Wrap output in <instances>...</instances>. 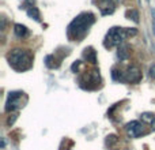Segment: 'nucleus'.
Here are the masks:
<instances>
[{"mask_svg":"<svg viewBox=\"0 0 155 150\" xmlns=\"http://www.w3.org/2000/svg\"><path fill=\"white\" fill-rule=\"evenodd\" d=\"M95 22V16L91 12H83L78 15L68 27V34L71 38H79L87 33L88 27Z\"/></svg>","mask_w":155,"mask_h":150,"instance_id":"f257e3e1","label":"nucleus"},{"mask_svg":"<svg viewBox=\"0 0 155 150\" xmlns=\"http://www.w3.org/2000/svg\"><path fill=\"white\" fill-rule=\"evenodd\" d=\"M125 33H124L123 27H112L109 29L106 37H105V46L110 48V46H120L123 41L125 40Z\"/></svg>","mask_w":155,"mask_h":150,"instance_id":"f03ea898","label":"nucleus"},{"mask_svg":"<svg viewBox=\"0 0 155 150\" xmlns=\"http://www.w3.org/2000/svg\"><path fill=\"white\" fill-rule=\"evenodd\" d=\"M27 55H29V52L25 51V49L15 48V49H12V51L8 53V62H10V64L14 68H16L19 66V63H21L22 60L27 56Z\"/></svg>","mask_w":155,"mask_h":150,"instance_id":"7ed1b4c3","label":"nucleus"},{"mask_svg":"<svg viewBox=\"0 0 155 150\" xmlns=\"http://www.w3.org/2000/svg\"><path fill=\"white\" fill-rule=\"evenodd\" d=\"M125 130H127V134H128L129 138H137L142 134H144V126L137 120H134V121H131V123H128L125 126Z\"/></svg>","mask_w":155,"mask_h":150,"instance_id":"20e7f679","label":"nucleus"},{"mask_svg":"<svg viewBox=\"0 0 155 150\" xmlns=\"http://www.w3.org/2000/svg\"><path fill=\"white\" fill-rule=\"evenodd\" d=\"M140 79H142V71L136 66H131L125 73V80L131 83H137L140 82Z\"/></svg>","mask_w":155,"mask_h":150,"instance_id":"39448f33","label":"nucleus"},{"mask_svg":"<svg viewBox=\"0 0 155 150\" xmlns=\"http://www.w3.org/2000/svg\"><path fill=\"white\" fill-rule=\"evenodd\" d=\"M22 93H19V91H12V93H10V96H8L7 98V104H5V112H10V111H12L14 108L16 107V104H18V100L21 98Z\"/></svg>","mask_w":155,"mask_h":150,"instance_id":"423d86ee","label":"nucleus"},{"mask_svg":"<svg viewBox=\"0 0 155 150\" xmlns=\"http://www.w3.org/2000/svg\"><path fill=\"white\" fill-rule=\"evenodd\" d=\"M14 33H15V36L16 37H19V38H23V37H26V36L29 34L27 27L23 26V25H21V23H16L15 26H14Z\"/></svg>","mask_w":155,"mask_h":150,"instance_id":"0eeeda50","label":"nucleus"},{"mask_svg":"<svg viewBox=\"0 0 155 150\" xmlns=\"http://www.w3.org/2000/svg\"><path fill=\"white\" fill-rule=\"evenodd\" d=\"M84 57L87 59V62L93 63V64L97 63V53L93 48H86L84 49Z\"/></svg>","mask_w":155,"mask_h":150,"instance_id":"6e6552de","label":"nucleus"},{"mask_svg":"<svg viewBox=\"0 0 155 150\" xmlns=\"http://www.w3.org/2000/svg\"><path fill=\"white\" fill-rule=\"evenodd\" d=\"M117 57H118L120 60H125L127 57H128V46H127L125 44H121V45L118 46Z\"/></svg>","mask_w":155,"mask_h":150,"instance_id":"1a4fd4ad","label":"nucleus"},{"mask_svg":"<svg viewBox=\"0 0 155 150\" xmlns=\"http://www.w3.org/2000/svg\"><path fill=\"white\" fill-rule=\"evenodd\" d=\"M125 15H127V18L131 19V21H134L135 23H137V22H139V18H140L139 11L135 10V8H131V10H128L125 12Z\"/></svg>","mask_w":155,"mask_h":150,"instance_id":"9d476101","label":"nucleus"},{"mask_svg":"<svg viewBox=\"0 0 155 150\" xmlns=\"http://www.w3.org/2000/svg\"><path fill=\"white\" fill-rule=\"evenodd\" d=\"M27 15H29L30 18H33L34 21H37V22H40V21H41L40 11H38V8H37V7H31V8H29V10H27Z\"/></svg>","mask_w":155,"mask_h":150,"instance_id":"9b49d317","label":"nucleus"},{"mask_svg":"<svg viewBox=\"0 0 155 150\" xmlns=\"http://www.w3.org/2000/svg\"><path fill=\"white\" fill-rule=\"evenodd\" d=\"M112 77H113V79L114 80H125V73L123 74V71L117 70V68H113Z\"/></svg>","mask_w":155,"mask_h":150,"instance_id":"f8f14e48","label":"nucleus"},{"mask_svg":"<svg viewBox=\"0 0 155 150\" xmlns=\"http://www.w3.org/2000/svg\"><path fill=\"white\" fill-rule=\"evenodd\" d=\"M142 120L147 124H151L155 120V115L151 112H144V113H142Z\"/></svg>","mask_w":155,"mask_h":150,"instance_id":"ddd939ff","label":"nucleus"},{"mask_svg":"<svg viewBox=\"0 0 155 150\" xmlns=\"http://www.w3.org/2000/svg\"><path fill=\"white\" fill-rule=\"evenodd\" d=\"M124 33H125V37H135V36L137 34V29L136 27H127V29H124Z\"/></svg>","mask_w":155,"mask_h":150,"instance_id":"4468645a","label":"nucleus"},{"mask_svg":"<svg viewBox=\"0 0 155 150\" xmlns=\"http://www.w3.org/2000/svg\"><path fill=\"white\" fill-rule=\"evenodd\" d=\"M16 119H18V113H11V115L7 118V126L11 127L14 123H15Z\"/></svg>","mask_w":155,"mask_h":150,"instance_id":"2eb2a0df","label":"nucleus"},{"mask_svg":"<svg viewBox=\"0 0 155 150\" xmlns=\"http://www.w3.org/2000/svg\"><path fill=\"white\" fill-rule=\"evenodd\" d=\"M117 142V137L116 135H107L106 137V145L107 146H112L113 143Z\"/></svg>","mask_w":155,"mask_h":150,"instance_id":"dca6fc26","label":"nucleus"},{"mask_svg":"<svg viewBox=\"0 0 155 150\" xmlns=\"http://www.w3.org/2000/svg\"><path fill=\"white\" fill-rule=\"evenodd\" d=\"M34 2L35 0H25V3H23V8H26V10H29V8H31V7H34Z\"/></svg>","mask_w":155,"mask_h":150,"instance_id":"f3484780","label":"nucleus"},{"mask_svg":"<svg viewBox=\"0 0 155 150\" xmlns=\"http://www.w3.org/2000/svg\"><path fill=\"white\" fill-rule=\"evenodd\" d=\"M148 73H150V77L155 80V63L150 66V68H148Z\"/></svg>","mask_w":155,"mask_h":150,"instance_id":"a211bd4d","label":"nucleus"},{"mask_svg":"<svg viewBox=\"0 0 155 150\" xmlns=\"http://www.w3.org/2000/svg\"><path fill=\"white\" fill-rule=\"evenodd\" d=\"M151 16H153V34L155 36V8H151Z\"/></svg>","mask_w":155,"mask_h":150,"instance_id":"6ab92c4d","label":"nucleus"},{"mask_svg":"<svg viewBox=\"0 0 155 150\" xmlns=\"http://www.w3.org/2000/svg\"><path fill=\"white\" fill-rule=\"evenodd\" d=\"M102 2L106 3V5L105 7H107V5H113V4H117L118 0H102Z\"/></svg>","mask_w":155,"mask_h":150,"instance_id":"aec40b11","label":"nucleus"},{"mask_svg":"<svg viewBox=\"0 0 155 150\" xmlns=\"http://www.w3.org/2000/svg\"><path fill=\"white\" fill-rule=\"evenodd\" d=\"M79 66H80V62H79V60H78L76 63H74V64H72V67H71V68H72V71H76Z\"/></svg>","mask_w":155,"mask_h":150,"instance_id":"412c9836","label":"nucleus"},{"mask_svg":"<svg viewBox=\"0 0 155 150\" xmlns=\"http://www.w3.org/2000/svg\"><path fill=\"white\" fill-rule=\"evenodd\" d=\"M4 27H5V18L4 16H2V26H0V29L4 30Z\"/></svg>","mask_w":155,"mask_h":150,"instance_id":"4be33fe9","label":"nucleus"},{"mask_svg":"<svg viewBox=\"0 0 155 150\" xmlns=\"http://www.w3.org/2000/svg\"><path fill=\"white\" fill-rule=\"evenodd\" d=\"M5 148V141H4V138H2V149H4Z\"/></svg>","mask_w":155,"mask_h":150,"instance_id":"5701e85b","label":"nucleus"},{"mask_svg":"<svg viewBox=\"0 0 155 150\" xmlns=\"http://www.w3.org/2000/svg\"><path fill=\"white\" fill-rule=\"evenodd\" d=\"M150 126H151V130H154V131H155V120L153 121V123H151L150 124Z\"/></svg>","mask_w":155,"mask_h":150,"instance_id":"b1692460","label":"nucleus"},{"mask_svg":"<svg viewBox=\"0 0 155 150\" xmlns=\"http://www.w3.org/2000/svg\"><path fill=\"white\" fill-rule=\"evenodd\" d=\"M147 2H150V0H147Z\"/></svg>","mask_w":155,"mask_h":150,"instance_id":"393cba45","label":"nucleus"}]
</instances>
